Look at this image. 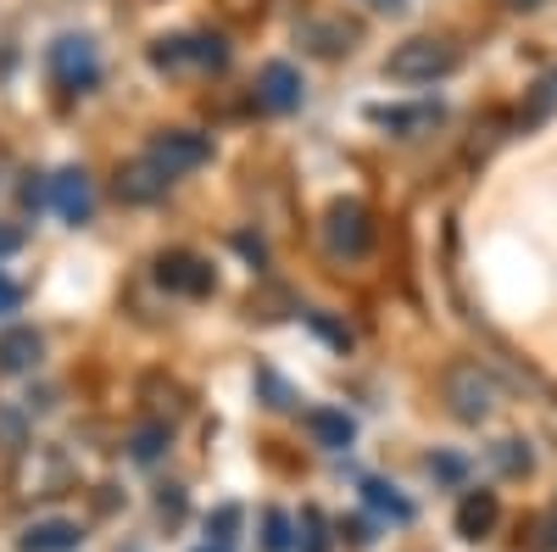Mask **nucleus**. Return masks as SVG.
Returning <instances> with one entry per match:
<instances>
[{"instance_id":"nucleus-1","label":"nucleus","mask_w":557,"mask_h":552,"mask_svg":"<svg viewBox=\"0 0 557 552\" xmlns=\"http://www.w3.org/2000/svg\"><path fill=\"white\" fill-rule=\"evenodd\" d=\"M457 62H462V51L451 39L412 34V39H401L396 51L385 57V78H396V84H435V78L457 73Z\"/></svg>"},{"instance_id":"nucleus-2","label":"nucleus","mask_w":557,"mask_h":552,"mask_svg":"<svg viewBox=\"0 0 557 552\" xmlns=\"http://www.w3.org/2000/svg\"><path fill=\"white\" fill-rule=\"evenodd\" d=\"M45 68H51V84L62 96H89L101 84V51L89 34H62L51 51H45Z\"/></svg>"},{"instance_id":"nucleus-3","label":"nucleus","mask_w":557,"mask_h":552,"mask_svg":"<svg viewBox=\"0 0 557 552\" xmlns=\"http://www.w3.org/2000/svg\"><path fill=\"white\" fill-rule=\"evenodd\" d=\"M441 396H446V407L457 413L462 425H480V419L496 413V385H491V375L480 363H451L441 375Z\"/></svg>"},{"instance_id":"nucleus-4","label":"nucleus","mask_w":557,"mask_h":552,"mask_svg":"<svg viewBox=\"0 0 557 552\" xmlns=\"http://www.w3.org/2000/svg\"><path fill=\"white\" fill-rule=\"evenodd\" d=\"M146 157L168 179H184V173H196V168L212 162V140H207V134H196V128H162V134H151Z\"/></svg>"},{"instance_id":"nucleus-5","label":"nucleus","mask_w":557,"mask_h":552,"mask_svg":"<svg viewBox=\"0 0 557 552\" xmlns=\"http://www.w3.org/2000/svg\"><path fill=\"white\" fill-rule=\"evenodd\" d=\"M323 246H330L335 257H362L368 246H374V218H368L362 201H335L330 212H323Z\"/></svg>"},{"instance_id":"nucleus-6","label":"nucleus","mask_w":557,"mask_h":552,"mask_svg":"<svg viewBox=\"0 0 557 552\" xmlns=\"http://www.w3.org/2000/svg\"><path fill=\"white\" fill-rule=\"evenodd\" d=\"M157 285L173 291V296H212L218 291V273L196 252H162L157 257Z\"/></svg>"},{"instance_id":"nucleus-7","label":"nucleus","mask_w":557,"mask_h":552,"mask_svg":"<svg viewBox=\"0 0 557 552\" xmlns=\"http://www.w3.org/2000/svg\"><path fill=\"white\" fill-rule=\"evenodd\" d=\"M151 62L157 68H223L228 45L218 34H178V39H157L151 45Z\"/></svg>"},{"instance_id":"nucleus-8","label":"nucleus","mask_w":557,"mask_h":552,"mask_svg":"<svg viewBox=\"0 0 557 552\" xmlns=\"http://www.w3.org/2000/svg\"><path fill=\"white\" fill-rule=\"evenodd\" d=\"M51 207H57L62 223H89L96 218V184H89L84 168H62L51 179Z\"/></svg>"},{"instance_id":"nucleus-9","label":"nucleus","mask_w":557,"mask_h":552,"mask_svg":"<svg viewBox=\"0 0 557 552\" xmlns=\"http://www.w3.org/2000/svg\"><path fill=\"white\" fill-rule=\"evenodd\" d=\"M301 73L290 68V62H268L262 73H257V101L268 107V112H296L301 107Z\"/></svg>"},{"instance_id":"nucleus-10","label":"nucleus","mask_w":557,"mask_h":552,"mask_svg":"<svg viewBox=\"0 0 557 552\" xmlns=\"http://www.w3.org/2000/svg\"><path fill=\"white\" fill-rule=\"evenodd\" d=\"M168 184H173V179H168L151 157H134V162L117 168V196H123L128 207H146V201L168 196Z\"/></svg>"},{"instance_id":"nucleus-11","label":"nucleus","mask_w":557,"mask_h":552,"mask_svg":"<svg viewBox=\"0 0 557 552\" xmlns=\"http://www.w3.org/2000/svg\"><path fill=\"white\" fill-rule=\"evenodd\" d=\"M45 357V341H39V330H28V324H12V330H0V368L7 375H28V368Z\"/></svg>"},{"instance_id":"nucleus-12","label":"nucleus","mask_w":557,"mask_h":552,"mask_svg":"<svg viewBox=\"0 0 557 552\" xmlns=\"http://www.w3.org/2000/svg\"><path fill=\"white\" fill-rule=\"evenodd\" d=\"M307 430H312L318 446H330V452H346V446L357 441L351 413H341V407H312V413H307Z\"/></svg>"},{"instance_id":"nucleus-13","label":"nucleus","mask_w":557,"mask_h":552,"mask_svg":"<svg viewBox=\"0 0 557 552\" xmlns=\"http://www.w3.org/2000/svg\"><path fill=\"white\" fill-rule=\"evenodd\" d=\"M491 525H496V491H469L457 502V536L462 541L491 536Z\"/></svg>"},{"instance_id":"nucleus-14","label":"nucleus","mask_w":557,"mask_h":552,"mask_svg":"<svg viewBox=\"0 0 557 552\" xmlns=\"http://www.w3.org/2000/svg\"><path fill=\"white\" fill-rule=\"evenodd\" d=\"M78 541H84V530H78L73 519H39V525H28V536H23L28 552H78Z\"/></svg>"},{"instance_id":"nucleus-15","label":"nucleus","mask_w":557,"mask_h":552,"mask_svg":"<svg viewBox=\"0 0 557 552\" xmlns=\"http://www.w3.org/2000/svg\"><path fill=\"white\" fill-rule=\"evenodd\" d=\"M380 128H391V134H418V128H430V123H441V107H374L368 112Z\"/></svg>"},{"instance_id":"nucleus-16","label":"nucleus","mask_w":557,"mask_h":552,"mask_svg":"<svg viewBox=\"0 0 557 552\" xmlns=\"http://www.w3.org/2000/svg\"><path fill=\"white\" fill-rule=\"evenodd\" d=\"M362 496L374 502L380 514H391L396 525H407V519H412V502H407V496H396V486H385V480H368V486H362Z\"/></svg>"},{"instance_id":"nucleus-17","label":"nucleus","mask_w":557,"mask_h":552,"mask_svg":"<svg viewBox=\"0 0 557 552\" xmlns=\"http://www.w3.org/2000/svg\"><path fill=\"white\" fill-rule=\"evenodd\" d=\"M262 552H290V519L278 508L262 514Z\"/></svg>"},{"instance_id":"nucleus-18","label":"nucleus","mask_w":557,"mask_h":552,"mask_svg":"<svg viewBox=\"0 0 557 552\" xmlns=\"http://www.w3.org/2000/svg\"><path fill=\"white\" fill-rule=\"evenodd\" d=\"M235 530H240V508H235V502H223V508L207 519V536L212 541H235Z\"/></svg>"},{"instance_id":"nucleus-19","label":"nucleus","mask_w":557,"mask_h":552,"mask_svg":"<svg viewBox=\"0 0 557 552\" xmlns=\"http://www.w3.org/2000/svg\"><path fill=\"white\" fill-rule=\"evenodd\" d=\"M301 530H307L301 552H330V536H323V514H318V508H307V514H301Z\"/></svg>"},{"instance_id":"nucleus-20","label":"nucleus","mask_w":557,"mask_h":552,"mask_svg":"<svg viewBox=\"0 0 557 552\" xmlns=\"http://www.w3.org/2000/svg\"><path fill=\"white\" fill-rule=\"evenodd\" d=\"M162 441H168V430H157V425L139 430V436H134V457H139V464H151V457L162 452Z\"/></svg>"},{"instance_id":"nucleus-21","label":"nucleus","mask_w":557,"mask_h":552,"mask_svg":"<svg viewBox=\"0 0 557 552\" xmlns=\"http://www.w3.org/2000/svg\"><path fill=\"white\" fill-rule=\"evenodd\" d=\"M496 464H502L507 475H524V469H530V452H519V441H502V446H496Z\"/></svg>"},{"instance_id":"nucleus-22","label":"nucleus","mask_w":557,"mask_h":552,"mask_svg":"<svg viewBox=\"0 0 557 552\" xmlns=\"http://www.w3.org/2000/svg\"><path fill=\"white\" fill-rule=\"evenodd\" d=\"M17 307H23V285L0 273V312H17Z\"/></svg>"},{"instance_id":"nucleus-23","label":"nucleus","mask_w":557,"mask_h":552,"mask_svg":"<svg viewBox=\"0 0 557 552\" xmlns=\"http://www.w3.org/2000/svg\"><path fill=\"white\" fill-rule=\"evenodd\" d=\"M23 246V229H12V223H0V257H12Z\"/></svg>"},{"instance_id":"nucleus-24","label":"nucleus","mask_w":557,"mask_h":552,"mask_svg":"<svg viewBox=\"0 0 557 552\" xmlns=\"http://www.w3.org/2000/svg\"><path fill=\"white\" fill-rule=\"evenodd\" d=\"M430 469H435V475H446V480H457V475H462V464H457V457H435Z\"/></svg>"},{"instance_id":"nucleus-25","label":"nucleus","mask_w":557,"mask_h":552,"mask_svg":"<svg viewBox=\"0 0 557 552\" xmlns=\"http://www.w3.org/2000/svg\"><path fill=\"white\" fill-rule=\"evenodd\" d=\"M368 7H380V12H396V7H401V0H368Z\"/></svg>"},{"instance_id":"nucleus-26","label":"nucleus","mask_w":557,"mask_h":552,"mask_svg":"<svg viewBox=\"0 0 557 552\" xmlns=\"http://www.w3.org/2000/svg\"><path fill=\"white\" fill-rule=\"evenodd\" d=\"M196 552H228V541H207V547H196Z\"/></svg>"},{"instance_id":"nucleus-27","label":"nucleus","mask_w":557,"mask_h":552,"mask_svg":"<svg viewBox=\"0 0 557 552\" xmlns=\"http://www.w3.org/2000/svg\"><path fill=\"white\" fill-rule=\"evenodd\" d=\"M0 173H7V151H0Z\"/></svg>"}]
</instances>
